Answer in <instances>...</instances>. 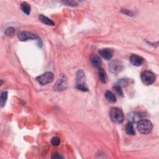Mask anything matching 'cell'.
<instances>
[{
    "label": "cell",
    "mask_w": 159,
    "mask_h": 159,
    "mask_svg": "<svg viewBox=\"0 0 159 159\" xmlns=\"http://www.w3.org/2000/svg\"><path fill=\"white\" fill-rule=\"evenodd\" d=\"M109 116L112 121L116 124H121L124 121V114L122 111L118 108H111L109 112Z\"/></svg>",
    "instance_id": "obj_1"
},
{
    "label": "cell",
    "mask_w": 159,
    "mask_h": 159,
    "mask_svg": "<svg viewBox=\"0 0 159 159\" xmlns=\"http://www.w3.org/2000/svg\"><path fill=\"white\" fill-rule=\"evenodd\" d=\"M137 128L139 132L143 134H147L152 131L153 125L152 122L147 119H141L137 122Z\"/></svg>",
    "instance_id": "obj_2"
},
{
    "label": "cell",
    "mask_w": 159,
    "mask_h": 159,
    "mask_svg": "<svg viewBox=\"0 0 159 159\" xmlns=\"http://www.w3.org/2000/svg\"><path fill=\"white\" fill-rule=\"evenodd\" d=\"M85 73L82 70H79L77 73V88L82 91H88L85 82Z\"/></svg>",
    "instance_id": "obj_3"
},
{
    "label": "cell",
    "mask_w": 159,
    "mask_h": 159,
    "mask_svg": "<svg viewBox=\"0 0 159 159\" xmlns=\"http://www.w3.org/2000/svg\"><path fill=\"white\" fill-rule=\"evenodd\" d=\"M141 78L142 83L145 85H150L155 82L156 77L152 71H144L141 75Z\"/></svg>",
    "instance_id": "obj_4"
},
{
    "label": "cell",
    "mask_w": 159,
    "mask_h": 159,
    "mask_svg": "<svg viewBox=\"0 0 159 159\" xmlns=\"http://www.w3.org/2000/svg\"><path fill=\"white\" fill-rule=\"evenodd\" d=\"M54 74L50 72V71H47V72L42 74L41 76L37 77V81L41 85H46L48 83H52L54 81Z\"/></svg>",
    "instance_id": "obj_5"
},
{
    "label": "cell",
    "mask_w": 159,
    "mask_h": 159,
    "mask_svg": "<svg viewBox=\"0 0 159 159\" xmlns=\"http://www.w3.org/2000/svg\"><path fill=\"white\" fill-rule=\"evenodd\" d=\"M18 38L21 41H26L31 39H39V37L30 32L21 31L18 34Z\"/></svg>",
    "instance_id": "obj_6"
},
{
    "label": "cell",
    "mask_w": 159,
    "mask_h": 159,
    "mask_svg": "<svg viewBox=\"0 0 159 159\" xmlns=\"http://www.w3.org/2000/svg\"><path fill=\"white\" fill-rule=\"evenodd\" d=\"M67 80L65 76L62 75V76L60 78L58 81L55 83V85L54 87V90L56 91H62L67 88Z\"/></svg>",
    "instance_id": "obj_7"
},
{
    "label": "cell",
    "mask_w": 159,
    "mask_h": 159,
    "mask_svg": "<svg viewBox=\"0 0 159 159\" xmlns=\"http://www.w3.org/2000/svg\"><path fill=\"white\" fill-rule=\"evenodd\" d=\"M109 69L111 73L114 74L118 73L122 69V63L118 60H114L109 63Z\"/></svg>",
    "instance_id": "obj_8"
},
{
    "label": "cell",
    "mask_w": 159,
    "mask_h": 159,
    "mask_svg": "<svg viewBox=\"0 0 159 159\" xmlns=\"http://www.w3.org/2000/svg\"><path fill=\"white\" fill-rule=\"evenodd\" d=\"M130 62L134 66L139 67L143 64L144 59L136 54H133L130 57Z\"/></svg>",
    "instance_id": "obj_9"
},
{
    "label": "cell",
    "mask_w": 159,
    "mask_h": 159,
    "mask_svg": "<svg viewBox=\"0 0 159 159\" xmlns=\"http://www.w3.org/2000/svg\"><path fill=\"white\" fill-rule=\"evenodd\" d=\"M99 53L103 58L107 60L111 59L113 55V51L110 49H101L99 51Z\"/></svg>",
    "instance_id": "obj_10"
},
{
    "label": "cell",
    "mask_w": 159,
    "mask_h": 159,
    "mask_svg": "<svg viewBox=\"0 0 159 159\" xmlns=\"http://www.w3.org/2000/svg\"><path fill=\"white\" fill-rule=\"evenodd\" d=\"M128 119L131 123H136L142 119V114L138 113H131L128 115Z\"/></svg>",
    "instance_id": "obj_11"
},
{
    "label": "cell",
    "mask_w": 159,
    "mask_h": 159,
    "mask_svg": "<svg viewBox=\"0 0 159 159\" xmlns=\"http://www.w3.org/2000/svg\"><path fill=\"white\" fill-rule=\"evenodd\" d=\"M90 61L94 67H96V68H98V69L101 67L102 62H101V58L99 57L98 55L96 54L91 55L90 57Z\"/></svg>",
    "instance_id": "obj_12"
},
{
    "label": "cell",
    "mask_w": 159,
    "mask_h": 159,
    "mask_svg": "<svg viewBox=\"0 0 159 159\" xmlns=\"http://www.w3.org/2000/svg\"><path fill=\"white\" fill-rule=\"evenodd\" d=\"M39 19L40 21H41L42 22H43L45 24H47L48 26H54L55 23L54 21H52L51 19L48 18L47 17L43 16V14H39Z\"/></svg>",
    "instance_id": "obj_13"
},
{
    "label": "cell",
    "mask_w": 159,
    "mask_h": 159,
    "mask_svg": "<svg viewBox=\"0 0 159 159\" xmlns=\"http://www.w3.org/2000/svg\"><path fill=\"white\" fill-rule=\"evenodd\" d=\"M105 98L107 101L111 103H114L116 102V98L113 93L110 91H106L105 93Z\"/></svg>",
    "instance_id": "obj_14"
},
{
    "label": "cell",
    "mask_w": 159,
    "mask_h": 159,
    "mask_svg": "<svg viewBox=\"0 0 159 159\" xmlns=\"http://www.w3.org/2000/svg\"><path fill=\"white\" fill-rule=\"evenodd\" d=\"M98 74L99 78L100 79L101 82L106 83L107 81H108V76H107L106 71L100 67V68L98 69Z\"/></svg>",
    "instance_id": "obj_15"
},
{
    "label": "cell",
    "mask_w": 159,
    "mask_h": 159,
    "mask_svg": "<svg viewBox=\"0 0 159 159\" xmlns=\"http://www.w3.org/2000/svg\"><path fill=\"white\" fill-rule=\"evenodd\" d=\"M125 130L127 134L128 135H130V136H134V135L136 134L134 128L133 126V124L130 122L126 124L125 127Z\"/></svg>",
    "instance_id": "obj_16"
},
{
    "label": "cell",
    "mask_w": 159,
    "mask_h": 159,
    "mask_svg": "<svg viewBox=\"0 0 159 159\" xmlns=\"http://www.w3.org/2000/svg\"><path fill=\"white\" fill-rule=\"evenodd\" d=\"M21 8L23 11L24 13H25L27 15H29L31 13V7L29 3L27 2H23L21 5Z\"/></svg>",
    "instance_id": "obj_17"
},
{
    "label": "cell",
    "mask_w": 159,
    "mask_h": 159,
    "mask_svg": "<svg viewBox=\"0 0 159 159\" xmlns=\"http://www.w3.org/2000/svg\"><path fill=\"white\" fill-rule=\"evenodd\" d=\"M7 99V91H3L1 94V97H0V104L1 107H3L5 105Z\"/></svg>",
    "instance_id": "obj_18"
},
{
    "label": "cell",
    "mask_w": 159,
    "mask_h": 159,
    "mask_svg": "<svg viewBox=\"0 0 159 159\" xmlns=\"http://www.w3.org/2000/svg\"><path fill=\"white\" fill-rule=\"evenodd\" d=\"M113 90L114 91L115 93H116L118 95H119V96H123V92L121 89V86H120L118 85H115L113 86Z\"/></svg>",
    "instance_id": "obj_19"
},
{
    "label": "cell",
    "mask_w": 159,
    "mask_h": 159,
    "mask_svg": "<svg viewBox=\"0 0 159 159\" xmlns=\"http://www.w3.org/2000/svg\"><path fill=\"white\" fill-rule=\"evenodd\" d=\"M15 33V29L13 28V27H10L9 28H7L6 29L5 34L7 36H13V35Z\"/></svg>",
    "instance_id": "obj_20"
},
{
    "label": "cell",
    "mask_w": 159,
    "mask_h": 159,
    "mask_svg": "<svg viewBox=\"0 0 159 159\" xmlns=\"http://www.w3.org/2000/svg\"><path fill=\"white\" fill-rule=\"evenodd\" d=\"M60 143V140L58 137H54L51 139V144L54 146H58Z\"/></svg>",
    "instance_id": "obj_21"
},
{
    "label": "cell",
    "mask_w": 159,
    "mask_h": 159,
    "mask_svg": "<svg viewBox=\"0 0 159 159\" xmlns=\"http://www.w3.org/2000/svg\"><path fill=\"white\" fill-rule=\"evenodd\" d=\"M128 82H129V80L128 79H121L119 80V82H118V85H119L120 86H126L128 84Z\"/></svg>",
    "instance_id": "obj_22"
},
{
    "label": "cell",
    "mask_w": 159,
    "mask_h": 159,
    "mask_svg": "<svg viewBox=\"0 0 159 159\" xmlns=\"http://www.w3.org/2000/svg\"><path fill=\"white\" fill-rule=\"evenodd\" d=\"M64 3L67 4L69 6H76L75 5H77L76 2H74V1H65L64 2Z\"/></svg>",
    "instance_id": "obj_23"
},
{
    "label": "cell",
    "mask_w": 159,
    "mask_h": 159,
    "mask_svg": "<svg viewBox=\"0 0 159 159\" xmlns=\"http://www.w3.org/2000/svg\"><path fill=\"white\" fill-rule=\"evenodd\" d=\"M52 158H58V159H59V158H63V157L62 156H61V155H59V154H57L54 155V156L52 157Z\"/></svg>",
    "instance_id": "obj_24"
},
{
    "label": "cell",
    "mask_w": 159,
    "mask_h": 159,
    "mask_svg": "<svg viewBox=\"0 0 159 159\" xmlns=\"http://www.w3.org/2000/svg\"><path fill=\"white\" fill-rule=\"evenodd\" d=\"M122 12L123 13H124L128 16H131V14H132V13H131V12L128 11L127 10H122Z\"/></svg>",
    "instance_id": "obj_25"
}]
</instances>
